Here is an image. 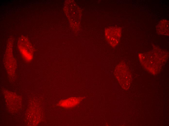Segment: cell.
I'll return each mask as SVG.
<instances>
[{"label":"cell","mask_w":169,"mask_h":126,"mask_svg":"<svg viewBox=\"0 0 169 126\" xmlns=\"http://www.w3.org/2000/svg\"><path fill=\"white\" fill-rule=\"evenodd\" d=\"M105 36L107 41L112 47L117 45L119 41L120 32H105Z\"/></svg>","instance_id":"cell-3"},{"label":"cell","mask_w":169,"mask_h":126,"mask_svg":"<svg viewBox=\"0 0 169 126\" xmlns=\"http://www.w3.org/2000/svg\"><path fill=\"white\" fill-rule=\"evenodd\" d=\"M10 47V49L8 50V52L7 50L4 57V63L7 69H14L16 66L15 62L12 53L11 49Z\"/></svg>","instance_id":"cell-4"},{"label":"cell","mask_w":169,"mask_h":126,"mask_svg":"<svg viewBox=\"0 0 169 126\" xmlns=\"http://www.w3.org/2000/svg\"><path fill=\"white\" fill-rule=\"evenodd\" d=\"M19 50L23 57L26 61H31L33 57V49L28 39L21 37L18 41Z\"/></svg>","instance_id":"cell-2"},{"label":"cell","mask_w":169,"mask_h":126,"mask_svg":"<svg viewBox=\"0 0 169 126\" xmlns=\"http://www.w3.org/2000/svg\"><path fill=\"white\" fill-rule=\"evenodd\" d=\"M115 74L122 88L126 90L128 89L131 82L132 78L127 64L123 62L119 63L115 68Z\"/></svg>","instance_id":"cell-1"}]
</instances>
